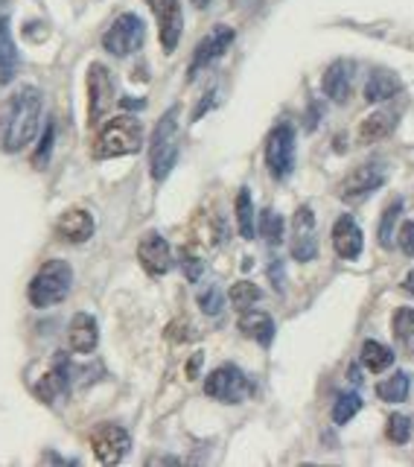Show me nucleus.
Instances as JSON below:
<instances>
[{
	"mask_svg": "<svg viewBox=\"0 0 414 467\" xmlns=\"http://www.w3.org/2000/svg\"><path fill=\"white\" fill-rule=\"evenodd\" d=\"M397 120H400V114L391 111V109H382V111H374L367 114L365 120L359 123V143H377V140H386L391 131L397 129Z\"/></svg>",
	"mask_w": 414,
	"mask_h": 467,
	"instance_id": "21",
	"label": "nucleus"
},
{
	"mask_svg": "<svg viewBox=\"0 0 414 467\" xmlns=\"http://www.w3.org/2000/svg\"><path fill=\"white\" fill-rule=\"evenodd\" d=\"M143 38H146V26L138 18L135 12H123L120 18H114V24L106 29L102 36V47H106L111 56H131L143 47Z\"/></svg>",
	"mask_w": 414,
	"mask_h": 467,
	"instance_id": "8",
	"label": "nucleus"
},
{
	"mask_svg": "<svg viewBox=\"0 0 414 467\" xmlns=\"http://www.w3.org/2000/svg\"><path fill=\"white\" fill-rule=\"evenodd\" d=\"M233 213H236V228H240V237L243 240H254V202H251V193L248 187H240V193H236V202H233Z\"/></svg>",
	"mask_w": 414,
	"mask_h": 467,
	"instance_id": "25",
	"label": "nucleus"
},
{
	"mask_svg": "<svg viewBox=\"0 0 414 467\" xmlns=\"http://www.w3.org/2000/svg\"><path fill=\"white\" fill-rule=\"evenodd\" d=\"M199 306H202V313L204 316H219L222 313V306H225V296H222V289L219 286H207L199 292Z\"/></svg>",
	"mask_w": 414,
	"mask_h": 467,
	"instance_id": "34",
	"label": "nucleus"
},
{
	"mask_svg": "<svg viewBox=\"0 0 414 467\" xmlns=\"http://www.w3.org/2000/svg\"><path fill=\"white\" fill-rule=\"evenodd\" d=\"M260 234H263V240L269 245L284 243V216H280L277 211H272V208H265L260 213Z\"/></svg>",
	"mask_w": 414,
	"mask_h": 467,
	"instance_id": "31",
	"label": "nucleus"
},
{
	"mask_svg": "<svg viewBox=\"0 0 414 467\" xmlns=\"http://www.w3.org/2000/svg\"><path fill=\"white\" fill-rule=\"evenodd\" d=\"M211 106H213V91L207 94V99H202V102H199V109L193 111V120H199V117H202V114H204L207 109H211Z\"/></svg>",
	"mask_w": 414,
	"mask_h": 467,
	"instance_id": "39",
	"label": "nucleus"
},
{
	"mask_svg": "<svg viewBox=\"0 0 414 467\" xmlns=\"http://www.w3.org/2000/svg\"><path fill=\"white\" fill-rule=\"evenodd\" d=\"M233 38H236V33L231 26H225V24L213 26L211 33L199 41V47L193 50V58H190V67H187V79H196L204 67H211L216 58L225 56L228 47L233 44Z\"/></svg>",
	"mask_w": 414,
	"mask_h": 467,
	"instance_id": "12",
	"label": "nucleus"
},
{
	"mask_svg": "<svg viewBox=\"0 0 414 467\" xmlns=\"http://www.w3.org/2000/svg\"><path fill=\"white\" fill-rule=\"evenodd\" d=\"M403 289L409 292V296H414V269L403 277Z\"/></svg>",
	"mask_w": 414,
	"mask_h": 467,
	"instance_id": "40",
	"label": "nucleus"
},
{
	"mask_svg": "<svg viewBox=\"0 0 414 467\" xmlns=\"http://www.w3.org/2000/svg\"><path fill=\"white\" fill-rule=\"evenodd\" d=\"M289 252L298 263H313L318 257V225H316V213L309 204H301L292 216Z\"/></svg>",
	"mask_w": 414,
	"mask_h": 467,
	"instance_id": "10",
	"label": "nucleus"
},
{
	"mask_svg": "<svg viewBox=\"0 0 414 467\" xmlns=\"http://www.w3.org/2000/svg\"><path fill=\"white\" fill-rule=\"evenodd\" d=\"M73 284V269L67 266L65 260H47L44 266L33 275L29 281V304L38 306V310H47V306H56L67 298Z\"/></svg>",
	"mask_w": 414,
	"mask_h": 467,
	"instance_id": "4",
	"label": "nucleus"
},
{
	"mask_svg": "<svg viewBox=\"0 0 414 467\" xmlns=\"http://www.w3.org/2000/svg\"><path fill=\"white\" fill-rule=\"evenodd\" d=\"M179 161V106L167 109L150 140V172L155 182H164Z\"/></svg>",
	"mask_w": 414,
	"mask_h": 467,
	"instance_id": "3",
	"label": "nucleus"
},
{
	"mask_svg": "<svg viewBox=\"0 0 414 467\" xmlns=\"http://www.w3.org/2000/svg\"><path fill=\"white\" fill-rule=\"evenodd\" d=\"M359 359L362 365L371 374H382V371H388L391 368V362H394V350L388 345H382L377 339H367L362 342V350H359Z\"/></svg>",
	"mask_w": 414,
	"mask_h": 467,
	"instance_id": "24",
	"label": "nucleus"
},
{
	"mask_svg": "<svg viewBox=\"0 0 414 467\" xmlns=\"http://www.w3.org/2000/svg\"><path fill=\"white\" fill-rule=\"evenodd\" d=\"M41 106H44V99L36 85H24L15 91V97L6 106L4 129H0V150L9 155H18L36 140L41 129Z\"/></svg>",
	"mask_w": 414,
	"mask_h": 467,
	"instance_id": "1",
	"label": "nucleus"
},
{
	"mask_svg": "<svg viewBox=\"0 0 414 467\" xmlns=\"http://www.w3.org/2000/svg\"><path fill=\"white\" fill-rule=\"evenodd\" d=\"M91 450L99 464H120L123 456L131 450V438L117 423H99L91 432Z\"/></svg>",
	"mask_w": 414,
	"mask_h": 467,
	"instance_id": "13",
	"label": "nucleus"
},
{
	"mask_svg": "<svg viewBox=\"0 0 414 467\" xmlns=\"http://www.w3.org/2000/svg\"><path fill=\"white\" fill-rule=\"evenodd\" d=\"M397 243H400L403 254L414 257V219H411V223H403V228L397 231Z\"/></svg>",
	"mask_w": 414,
	"mask_h": 467,
	"instance_id": "36",
	"label": "nucleus"
},
{
	"mask_svg": "<svg viewBox=\"0 0 414 467\" xmlns=\"http://www.w3.org/2000/svg\"><path fill=\"white\" fill-rule=\"evenodd\" d=\"M67 386H70V365H67V357H58V359L53 362V368L36 383L33 391H36V398H38V400L53 403V400H58V398H62V394L67 391Z\"/></svg>",
	"mask_w": 414,
	"mask_h": 467,
	"instance_id": "18",
	"label": "nucleus"
},
{
	"mask_svg": "<svg viewBox=\"0 0 414 467\" xmlns=\"http://www.w3.org/2000/svg\"><path fill=\"white\" fill-rule=\"evenodd\" d=\"M400 91H403L400 77H397L394 70H386V67H377L365 82V99L367 102H386Z\"/></svg>",
	"mask_w": 414,
	"mask_h": 467,
	"instance_id": "22",
	"label": "nucleus"
},
{
	"mask_svg": "<svg viewBox=\"0 0 414 467\" xmlns=\"http://www.w3.org/2000/svg\"><path fill=\"white\" fill-rule=\"evenodd\" d=\"M386 435H388V441H394V444H409V438H411V418L391 415L388 427H386Z\"/></svg>",
	"mask_w": 414,
	"mask_h": 467,
	"instance_id": "33",
	"label": "nucleus"
},
{
	"mask_svg": "<svg viewBox=\"0 0 414 467\" xmlns=\"http://www.w3.org/2000/svg\"><path fill=\"white\" fill-rule=\"evenodd\" d=\"M143 150V123L131 114L111 117L102 123L99 135L94 140V158L109 161L120 155H135Z\"/></svg>",
	"mask_w": 414,
	"mask_h": 467,
	"instance_id": "2",
	"label": "nucleus"
},
{
	"mask_svg": "<svg viewBox=\"0 0 414 467\" xmlns=\"http://www.w3.org/2000/svg\"><path fill=\"white\" fill-rule=\"evenodd\" d=\"M409 389H411V379L406 371H394L391 377H386L382 383H377V398L386 400V403H403L409 398Z\"/></svg>",
	"mask_w": 414,
	"mask_h": 467,
	"instance_id": "26",
	"label": "nucleus"
},
{
	"mask_svg": "<svg viewBox=\"0 0 414 467\" xmlns=\"http://www.w3.org/2000/svg\"><path fill=\"white\" fill-rule=\"evenodd\" d=\"M359 412H362V398L357 391H350V394H342V398L336 400L330 415H333V420L338 423V427H345V423H350Z\"/></svg>",
	"mask_w": 414,
	"mask_h": 467,
	"instance_id": "30",
	"label": "nucleus"
},
{
	"mask_svg": "<svg viewBox=\"0 0 414 467\" xmlns=\"http://www.w3.org/2000/svg\"><path fill=\"white\" fill-rule=\"evenodd\" d=\"M18 73V50H15L9 18H0V85H9Z\"/></svg>",
	"mask_w": 414,
	"mask_h": 467,
	"instance_id": "23",
	"label": "nucleus"
},
{
	"mask_svg": "<svg viewBox=\"0 0 414 467\" xmlns=\"http://www.w3.org/2000/svg\"><path fill=\"white\" fill-rule=\"evenodd\" d=\"M123 109H143V99H123Z\"/></svg>",
	"mask_w": 414,
	"mask_h": 467,
	"instance_id": "41",
	"label": "nucleus"
},
{
	"mask_svg": "<svg viewBox=\"0 0 414 467\" xmlns=\"http://www.w3.org/2000/svg\"><path fill=\"white\" fill-rule=\"evenodd\" d=\"M190 4H193L196 9H207V6H211V0H190Z\"/></svg>",
	"mask_w": 414,
	"mask_h": 467,
	"instance_id": "42",
	"label": "nucleus"
},
{
	"mask_svg": "<svg viewBox=\"0 0 414 467\" xmlns=\"http://www.w3.org/2000/svg\"><path fill=\"white\" fill-rule=\"evenodd\" d=\"M265 167L272 179L284 182L295 170V129L289 123H277L265 138Z\"/></svg>",
	"mask_w": 414,
	"mask_h": 467,
	"instance_id": "9",
	"label": "nucleus"
},
{
	"mask_svg": "<svg viewBox=\"0 0 414 467\" xmlns=\"http://www.w3.org/2000/svg\"><path fill=\"white\" fill-rule=\"evenodd\" d=\"M324 94H327L333 102H347L350 91H353V62L347 58H336V62L324 70Z\"/></svg>",
	"mask_w": 414,
	"mask_h": 467,
	"instance_id": "19",
	"label": "nucleus"
},
{
	"mask_svg": "<svg viewBox=\"0 0 414 467\" xmlns=\"http://www.w3.org/2000/svg\"><path fill=\"white\" fill-rule=\"evenodd\" d=\"M88 126H99L114 106V79L106 65L94 62L88 67Z\"/></svg>",
	"mask_w": 414,
	"mask_h": 467,
	"instance_id": "7",
	"label": "nucleus"
},
{
	"mask_svg": "<svg viewBox=\"0 0 414 467\" xmlns=\"http://www.w3.org/2000/svg\"><path fill=\"white\" fill-rule=\"evenodd\" d=\"M181 266H184V275H187V281L190 284H196L202 272H204V263L190 252V248H181Z\"/></svg>",
	"mask_w": 414,
	"mask_h": 467,
	"instance_id": "35",
	"label": "nucleus"
},
{
	"mask_svg": "<svg viewBox=\"0 0 414 467\" xmlns=\"http://www.w3.org/2000/svg\"><path fill=\"white\" fill-rule=\"evenodd\" d=\"M94 216L88 213L85 208H70L58 216L56 223V237L62 243H70V245H82L94 237Z\"/></svg>",
	"mask_w": 414,
	"mask_h": 467,
	"instance_id": "15",
	"label": "nucleus"
},
{
	"mask_svg": "<svg viewBox=\"0 0 414 467\" xmlns=\"http://www.w3.org/2000/svg\"><path fill=\"white\" fill-rule=\"evenodd\" d=\"M202 359H204V354H193V359L187 362V377L193 379V377H199V368H202Z\"/></svg>",
	"mask_w": 414,
	"mask_h": 467,
	"instance_id": "38",
	"label": "nucleus"
},
{
	"mask_svg": "<svg viewBox=\"0 0 414 467\" xmlns=\"http://www.w3.org/2000/svg\"><path fill=\"white\" fill-rule=\"evenodd\" d=\"M251 379L243 368H236V365H219L204 379V394L207 398H213L219 403H228V406H236L251 398Z\"/></svg>",
	"mask_w": 414,
	"mask_h": 467,
	"instance_id": "5",
	"label": "nucleus"
},
{
	"mask_svg": "<svg viewBox=\"0 0 414 467\" xmlns=\"http://www.w3.org/2000/svg\"><path fill=\"white\" fill-rule=\"evenodd\" d=\"M394 336L409 357H414V306H400L394 313Z\"/></svg>",
	"mask_w": 414,
	"mask_h": 467,
	"instance_id": "27",
	"label": "nucleus"
},
{
	"mask_svg": "<svg viewBox=\"0 0 414 467\" xmlns=\"http://www.w3.org/2000/svg\"><path fill=\"white\" fill-rule=\"evenodd\" d=\"M333 248H336V254L345 257V260H357L362 254L365 234L350 213H342L333 223Z\"/></svg>",
	"mask_w": 414,
	"mask_h": 467,
	"instance_id": "16",
	"label": "nucleus"
},
{
	"mask_svg": "<svg viewBox=\"0 0 414 467\" xmlns=\"http://www.w3.org/2000/svg\"><path fill=\"white\" fill-rule=\"evenodd\" d=\"M263 298V292H260V286L257 284H251V281H236L233 286H231V292H228V301H231V306L233 310H251L257 301Z\"/></svg>",
	"mask_w": 414,
	"mask_h": 467,
	"instance_id": "28",
	"label": "nucleus"
},
{
	"mask_svg": "<svg viewBox=\"0 0 414 467\" xmlns=\"http://www.w3.org/2000/svg\"><path fill=\"white\" fill-rule=\"evenodd\" d=\"M269 277L274 281L277 292H284V284H286V275H284V263L280 260H272V266H269Z\"/></svg>",
	"mask_w": 414,
	"mask_h": 467,
	"instance_id": "37",
	"label": "nucleus"
},
{
	"mask_svg": "<svg viewBox=\"0 0 414 467\" xmlns=\"http://www.w3.org/2000/svg\"><path fill=\"white\" fill-rule=\"evenodd\" d=\"M138 260H140V266L146 269V275L160 277V275H167L172 269V248L158 231H146L140 237V243H138Z\"/></svg>",
	"mask_w": 414,
	"mask_h": 467,
	"instance_id": "14",
	"label": "nucleus"
},
{
	"mask_svg": "<svg viewBox=\"0 0 414 467\" xmlns=\"http://www.w3.org/2000/svg\"><path fill=\"white\" fill-rule=\"evenodd\" d=\"M240 330H243V336L254 339L263 348H269L274 342V318L263 310H254V306L240 313Z\"/></svg>",
	"mask_w": 414,
	"mask_h": 467,
	"instance_id": "20",
	"label": "nucleus"
},
{
	"mask_svg": "<svg viewBox=\"0 0 414 467\" xmlns=\"http://www.w3.org/2000/svg\"><path fill=\"white\" fill-rule=\"evenodd\" d=\"M53 143H56V123H44V131H41V138H38V146H36V152H33V167L36 170H44L47 167V161L53 155Z\"/></svg>",
	"mask_w": 414,
	"mask_h": 467,
	"instance_id": "32",
	"label": "nucleus"
},
{
	"mask_svg": "<svg viewBox=\"0 0 414 467\" xmlns=\"http://www.w3.org/2000/svg\"><path fill=\"white\" fill-rule=\"evenodd\" d=\"M388 179V170H386V161H365V164L353 167L342 182H338V196H342L345 202H362L367 199L371 193H377V190L386 184Z\"/></svg>",
	"mask_w": 414,
	"mask_h": 467,
	"instance_id": "6",
	"label": "nucleus"
},
{
	"mask_svg": "<svg viewBox=\"0 0 414 467\" xmlns=\"http://www.w3.org/2000/svg\"><path fill=\"white\" fill-rule=\"evenodd\" d=\"M403 213V199H391L386 204V211H382V219H379V245L382 248H391V237H394V228H397V219Z\"/></svg>",
	"mask_w": 414,
	"mask_h": 467,
	"instance_id": "29",
	"label": "nucleus"
},
{
	"mask_svg": "<svg viewBox=\"0 0 414 467\" xmlns=\"http://www.w3.org/2000/svg\"><path fill=\"white\" fill-rule=\"evenodd\" d=\"M146 6L152 9L155 21H158V36H160V47L164 53H175L184 33V12L179 0H143Z\"/></svg>",
	"mask_w": 414,
	"mask_h": 467,
	"instance_id": "11",
	"label": "nucleus"
},
{
	"mask_svg": "<svg viewBox=\"0 0 414 467\" xmlns=\"http://www.w3.org/2000/svg\"><path fill=\"white\" fill-rule=\"evenodd\" d=\"M67 345L77 354H94L99 345V325L91 313H77L67 325Z\"/></svg>",
	"mask_w": 414,
	"mask_h": 467,
	"instance_id": "17",
	"label": "nucleus"
}]
</instances>
